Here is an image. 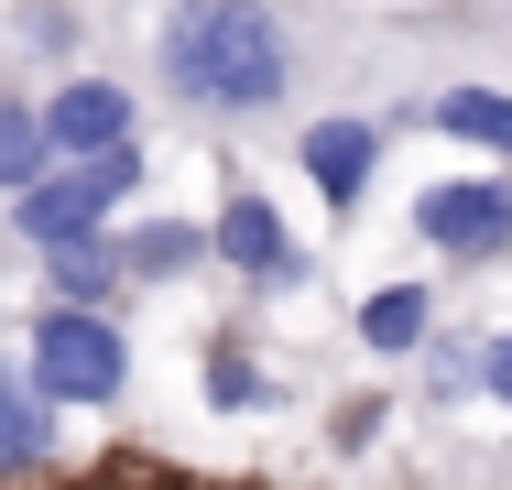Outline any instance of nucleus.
Here are the masks:
<instances>
[{
  "label": "nucleus",
  "mask_w": 512,
  "mask_h": 490,
  "mask_svg": "<svg viewBox=\"0 0 512 490\" xmlns=\"http://www.w3.org/2000/svg\"><path fill=\"white\" fill-rule=\"evenodd\" d=\"M142 88L186 131H295L371 88L360 0H142Z\"/></svg>",
  "instance_id": "f257e3e1"
},
{
  "label": "nucleus",
  "mask_w": 512,
  "mask_h": 490,
  "mask_svg": "<svg viewBox=\"0 0 512 490\" xmlns=\"http://www.w3.org/2000/svg\"><path fill=\"white\" fill-rule=\"evenodd\" d=\"M131 196H142V142H131V153H88V164H44L22 196H0V229H11V240L44 262V251L109 240Z\"/></svg>",
  "instance_id": "f03ea898"
},
{
  "label": "nucleus",
  "mask_w": 512,
  "mask_h": 490,
  "mask_svg": "<svg viewBox=\"0 0 512 490\" xmlns=\"http://www.w3.org/2000/svg\"><path fill=\"white\" fill-rule=\"evenodd\" d=\"M22 371L77 403V414H120L131 392V338H120V305H44L33 338H22Z\"/></svg>",
  "instance_id": "7ed1b4c3"
},
{
  "label": "nucleus",
  "mask_w": 512,
  "mask_h": 490,
  "mask_svg": "<svg viewBox=\"0 0 512 490\" xmlns=\"http://www.w3.org/2000/svg\"><path fill=\"white\" fill-rule=\"evenodd\" d=\"M404 218H414V240H425V262H447V273H502L512 262V164L425 175Z\"/></svg>",
  "instance_id": "20e7f679"
},
{
  "label": "nucleus",
  "mask_w": 512,
  "mask_h": 490,
  "mask_svg": "<svg viewBox=\"0 0 512 490\" xmlns=\"http://www.w3.org/2000/svg\"><path fill=\"white\" fill-rule=\"evenodd\" d=\"M382 153H393V120H382V98H338V109H316L295 120V175L316 186V207L349 229L371 186H382Z\"/></svg>",
  "instance_id": "39448f33"
},
{
  "label": "nucleus",
  "mask_w": 512,
  "mask_h": 490,
  "mask_svg": "<svg viewBox=\"0 0 512 490\" xmlns=\"http://www.w3.org/2000/svg\"><path fill=\"white\" fill-rule=\"evenodd\" d=\"M207 262H218L229 284H251V294H295L306 284V240L284 229V207L262 186H218V207H207Z\"/></svg>",
  "instance_id": "423d86ee"
},
{
  "label": "nucleus",
  "mask_w": 512,
  "mask_h": 490,
  "mask_svg": "<svg viewBox=\"0 0 512 490\" xmlns=\"http://www.w3.org/2000/svg\"><path fill=\"white\" fill-rule=\"evenodd\" d=\"M44 142H55V164L131 153V142H142V77H120V66H66V77L44 88Z\"/></svg>",
  "instance_id": "0eeeda50"
},
{
  "label": "nucleus",
  "mask_w": 512,
  "mask_h": 490,
  "mask_svg": "<svg viewBox=\"0 0 512 490\" xmlns=\"http://www.w3.org/2000/svg\"><path fill=\"white\" fill-rule=\"evenodd\" d=\"M382 120L512 164V88H491V77H414V88H382Z\"/></svg>",
  "instance_id": "6e6552de"
},
{
  "label": "nucleus",
  "mask_w": 512,
  "mask_h": 490,
  "mask_svg": "<svg viewBox=\"0 0 512 490\" xmlns=\"http://www.w3.org/2000/svg\"><path fill=\"white\" fill-rule=\"evenodd\" d=\"M66 469V403L0 349V490H44Z\"/></svg>",
  "instance_id": "1a4fd4ad"
},
{
  "label": "nucleus",
  "mask_w": 512,
  "mask_h": 490,
  "mask_svg": "<svg viewBox=\"0 0 512 490\" xmlns=\"http://www.w3.org/2000/svg\"><path fill=\"white\" fill-rule=\"evenodd\" d=\"M0 44H11V66L66 77V66H88V44H99V0H11V11H0Z\"/></svg>",
  "instance_id": "9d476101"
},
{
  "label": "nucleus",
  "mask_w": 512,
  "mask_h": 490,
  "mask_svg": "<svg viewBox=\"0 0 512 490\" xmlns=\"http://www.w3.org/2000/svg\"><path fill=\"white\" fill-rule=\"evenodd\" d=\"M109 251H120V273H131V294H175L207 273V218H120L109 229Z\"/></svg>",
  "instance_id": "9b49d317"
},
{
  "label": "nucleus",
  "mask_w": 512,
  "mask_h": 490,
  "mask_svg": "<svg viewBox=\"0 0 512 490\" xmlns=\"http://www.w3.org/2000/svg\"><path fill=\"white\" fill-rule=\"evenodd\" d=\"M349 327H360V349H371V360H414V349L436 338V284H371Z\"/></svg>",
  "instance_id": "f8f14e48"
},
{
  "label": "nucleus",
  "mask_w": 512,
  "mask_h": 490,
  "mask_svg": "<svg viewBox=\"0 0 512 490\" xmlns=\"http://www.w3.org/2000/svg\"><path fill=\"white\" fill-rule=\"evenodd\" d=\"M44 164H55V142H44V88H22V77L0 66V196H22Z\"/></svg>",
  "instance_id": "ddd939ff"
},
{
  "label": "nucleus",
  "mask_w": 512,
  "mask_h": 490,
  "mask_svg": "<svg viewBox=\"0 0 512 490\" xmlns=\"http://www.w3.org/2000/svg\"><path fill=\"white\" fill-rule=\"evenodd\" d=\"M44 294H55V305H120L131 273H120L109 240H77V251H44Z\"/></svg>",
  "instance_id": "4468645a"
},
{
  "label": "nucleus",
  "mask_w": 512,
  "mask_h": 490,
  "mask_svg": "<svg viewBox=\"0 0 512 490\" xmlns=\"http://www.w3.org/2000/svg\"><path fill=\"white\" fill-rule=\"evenodd\" d=\"M207 403H218V414H273V403H284V382H273L240 338H218V349H207Z\"/></svg>",
  "instance_id": "2eb2a0df"
},
{
  "label": "nucleus",
  "mask_w": 512,
  "mask_h": 490,
  "mask_svg": "<svg viewBox=\"0 0 512 490\" xmlns=\"http://www.w3.org/2000/svg\"><path fill=\"white\" fill-rule=\"evenodd\" d=\"M480 392L512 414V327H502V338H480Z\"/></svg>",
  "instance_id": "dca6fc26"
}]
</instances>
